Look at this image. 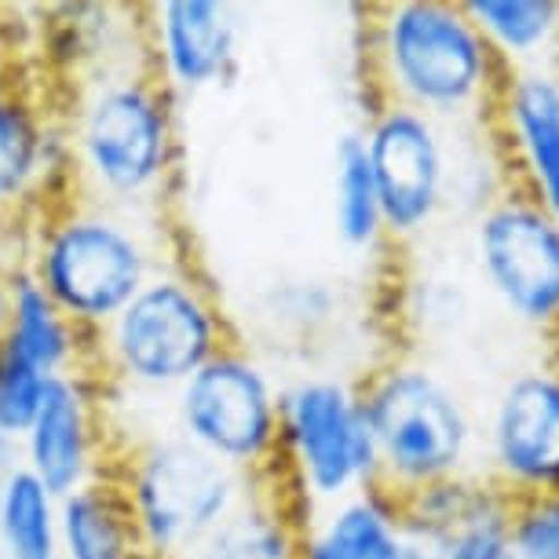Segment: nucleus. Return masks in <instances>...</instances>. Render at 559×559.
Segmentation results:
<instances>
[{"label": "nucleus", "instance_id": "f257e3e1", "mask_svg": "<svg viewBox=\"0 0 559 559\" xmlns=\"http://www.w3.org/2000/svg\"><path fill=\"white\" fill-rule=\"evenodd\" d=\"M362 414L377 447V472L409 493L457 479L472 447V425L457 395L420 366H395L362 395Z\"/></svg>", "mask_w": 559, "mask_h": 559}, {"label": "nucleus", "instance_id": "f03ea898", "mask_svg": "<svg viewBox=\"0 0 559 559\" xmlns=\"http://www.w3.org/2000/svg\"><path fill=\"white\" fill-rule=\"evenodd\" d=\"M384 70L403 107L457 114L483 99L493 70V51L464 4L406 0L384 12Z\"/></svg>", "mask_w": 559, "mask_h": 559}, {"label": "nucleus", "instance_id": "7ed1b4c3", "mask_svg": "<svg viewBox=\"0 0 559 559\" xmlns=\"http://www.w3.org/2000/svg\"><path fill=\"white\" fill-rule=\"evenodd\" d=\"M143 252L107 219H67L40 249L37 286L51 304L81 322L118 319L143 289Z\"/></svg>", "mask_w": 559, "mask_h": 559}, {"label": "nucleus", "instance_id": "20e7f679", "mask_svg": "<svg viewBox=\"0 0 559 559\" xmlns=\"http://www.w3.org/2000/svg\"><path fill=\"white\" fill-rule=\"evenodd\" d=\"M479 267L515 319L559 325V219L531 194L493 202L476 230Z\"/></svg>", "mask_w": 559, "mask_h": 559}, {"label": "nucleus", "instance_id": "39448f33", "mask_svg": "<svg viewBox=\"0 0 559 559\" xmlns=\"http://www.w3.org/2000/svg\"><path fill=\"white\" fill-rule=\"evenodd\" d=\"M230 472L194 442L154 447L135 464L132 512L151 552H173L213 534L230 509Z\"/></svg>", "mask_w": 559, "mask_h": 559}, {"label": "nucleus", "instance_id": "423d86ee", "mask_svg": "<svg viewBox=\"0 0 559 559\" xmlns=\"http://www.w3.org/2000/svg\"><path fill=\"white\" fill-rule=\"evenodd\" d=\"M183 425L198 450L216 461L249 464L267 457L282 436V406L267 377L249 358L216 352L183 384Z\"/></svg>", "mask_w": 559, "mask_h": 559}, {"label": "nucleus", "instance_id": "0eeeda50", "mask_svg": "<svg viewBox=\"0 0 559 559\" xmlns=\"http://www.w3.org/2000/svg\"><path fill=\"white\" fill-rule=\"evenodd\" d=\"M114 352L135 381H187L216 355V322L183 282H151L114 319Z\"/></svg>", "mask_w": 559, "mask_h": 559}, {"label": "nucleus", "instance_id": "6e6552de", "mask_svg": "<svg viewBox=\"0 0 559 559\" xmlns=\"http://www.w3.org/2000/svg\"><path fill=\"white\" fill-rule=\"evenodd\" d=\"M282 428L304 487L319 498H341L377 472L362 399L341 381H308L282 406Z\"/></svg>", "mask_w": 559, "mask_h": 559}, {"label": "nucleus", "instance_id": "1a4fd4ad", "mask_svg": "<svg viewBox=\"0 0 559 559\" xmlns=\"http://www.w3.org/2000/svg\"><path fill=\"white\" fill-rule=\"evenodd\" d=\"M490 461L512 501L559 493V369H526L501 388Z\"/></svg>", "mask_w": 559, "mask_h": 559}, {"label": "nucleus", "instance_id": "9d476101", "mask_svg": "<svg viewBox=\"0 0 559 559\" xmlns=\"http://www.w3.org/2000/svg\"><path fill=\"white\" fill-rule=\"evenodd\" d=\"M369 168H373L381 219L392 235H417L439 213L447 157L428 114L414 107H392L373 121L366 135Z\"/></svg>", "mask_w": 559, "mask_h": 559}, {"label": "nucleus", "instance_id": "9b49d317", "mask_svg": "<svg viewBox=\"0 0 559 559\" xmlns=\"http://www.w3.org/2000/svg\"><path fill=\"white\" fill-rule=\"evenodd\" d=\"M84 157L114 191H143L165 168V110L143 84H118L92 103L84 118Z\"/></svg>", "mask_w": 559, "mask_h": 559}, {"label": "nucleus", "instance_id": "f8f14e48", "mask_svg": "<svg viewBox=\"0 0 559 559\" xmlns=\"http://www.w3.org/2000/svg\"><path fill=\"white\" fill-rule=\"evenodd\" d=\"M504 124L526 173V194L559 219V81L542 70L512 73Z\"/></svg>", "mask_w": 559, "mask_h": 559}, {"label": "nucleus", "instance_id": "ddd939ff", "mask_svg": "<svg viewBox=\"0 0 559 559\" xmlns=\"http://www.w3.org/2000/svg\"><path fill=\"white\" fill-rule=\"evenodd\" d=\"M26 442L29 476L51 498H67V493L84 487V472H88V414H84L78 384H70L67 377H51L34 425L26 431Z\"/></svg>", "mask_w": 559, "mask_h": 559}, {"label": "nucleus", "instance_id": "4468645a", "mask_svg": "<svg viewBox=\"0 0 559 559\" xmlns=\"http://www.w3.org/2000/svg\"><path fill=\"white\" fill-rule=\"evenodd\" d=\"M165 67L183 88H202L235 56V23L216 0H173L162 8Z\"/></svg>", "mask_w": 559, "mask_h": 559}, {"label": "nucleus", "instance_id": "2eb2a0df", "mask_svg": "<svg viewBox=\"0 0 559 559\" xmlns=\"http://www.w3.org/2000/svg\"><path fill=\"white\" fill-rule=\"evenodd\" d=\"M59 537L67 559H140L143 537L129 493L118 487H78L62 498Z\"/></svg>", "mask_w": 559, "mask_h": 559}, {"label": "nucleus", "instance_id": "dca6fc26", "mask_svg": "<svg viewBox=\"0 0 559 559\" xmlns=\"http://www.w3.org/2000/svg\"><path fill=\"white\" fill-rule=\"evenodd\" d=\"M403 545L399 512L381 493L344 501L333 520L300 548V559H392Z\"/></svg>", "mask_w": 559, "mask_h": 559}, {"label": "nucleus", "instance_id": "f3484780", "mask_svg": "<svg viewBox=\"0 0 559 559\" xmlns=\"http://www.w3.org/2000/svg\"><path fill=\"white\" fill-rule=\"evenodd\" d=\"M4 344L48 377H59V366L70 358L67 314L37 286L34 274L12 278V319H8Z\"/></svg>", "mask_w": 559, "mask_h": 559}, {"label": "nucleus", "instance_id": "a211bd4d", "mask_svg": "<svg viewBox=\"0 0 559 559\" xmlns=\"http://www.w3.org/2000/svg\"><path fill=\"white\" fill-rule=\"evenodd\" d=\"M0 537L8 559H59L56 498L29 472H12L0 490Z\"/></svg>", "mask_w": 559, "mask_h": 559}, {"label": "nucleus", "instance_id": "6ab92c4d", "mask_svg": "<svg viewBox=\"0 0 559 559\" xmlns=\"http://www.w3.org/2000/svg\"><path fill=\"white\" fill-rule=\"evenodd\" d=\"M464 12L476 23L493 56L526 59L559 34L556 0H472Z\"/></svg>", "mask_w": 559, "mask_h": 559}, {"label": "nucleus", "instance_id": "aec40b11", "mask_svg": "<svg viewBox=\"0 0 559 559\" xmlns=\"http://www.w3.org/2000/svg\"><path fill=\"white\" fill-rule=\"evenodd\" d=\"M333 216H336V235L355 249L373 246L384 230L381 198H377L373 168H369L362 135H344L341 146H336Z\"/></svg>", "mask_w": 559, "mask_h": 559}, {"label": "nucleus", "instance_id": "412c9836", "mask_svg": "<svg viewBox=\"0 0 559 559\" xmlns=\"http://www.w3.org/2000/svg\"><path fill=\"white\" fill-rule=\"evenodd\" d=\"M439 559H520L512 548V498L498 487H479V498L457 526L431 545Z\"/></svg>", "mask_w": 559, "mask_h": 559}, {"label": "nucleus", "instance_id": "4be33fe9", "mask_svg": "<svg viewBox=\"0 0 559 559\" xmlns=\"http://www.w3.org/2000/svg\"><path fill=\"white\" fill-rule=\"evenodd\" d=\"M202 559H300L286 520L267 509H241L224 515L209 534Z\"/></svg>", "mask_w": 559, "mask_h": 559}, {"label": "nucleus", "instance_id": "5701e85b", "mask_svg": "<svg viewBox=\"0 0 559 559\" xmlns=\"http://www.w3.org/2000/svg\"><path fill=\"white\" fill-rule=\"evenodd\" d=\"M51 377L0 341V436H26Z\"/></svg>", "mask_w": 559, "mask_h": 559}, {"label": "nucleus", "instance_id": "b1692460", "mask_svg": "<svg viewBox=\"0 0 559 559\" xmlns=\"http://www.w3.org/2000/svg\"><path fill=\"white\" fill-rule=\"evenodd\" d=\"M40 157V132L26 107L0 99V202L15 198L29 183Z\"/></svg>", "mask_w": 559, "mask_h": 559}, {"label": "nucleus", "instance_id": "393cba45", "mask_svg": "<svg viewBox=\"0 0 559 559\" xmlns=\"http://www.w3.org/2000/svg\"><path fill=\"white\" fill-rule=\"evenodd\" d=\"M512 548L520 559H559V493L512 501Z\"/></svg>", "mask_w": 559, "mask_h": 559}, {"label": "nucleus", "instance_id": "a878e982", "mask_svg": "<svg viewBox=\"0 0 559 559\" xmlns=\"http://www.w3.org/2000/svg\"><path fill=\"white\" fill-rule=\"evenodd\" d=\"M392 559H439L436 552H431L428 545L414 542V537H403V545H399V552Z\"/></svg>", "mask_w": 559, "mask_h": 559}, {"label": "nucleus", "instance_id": "bb28decb", "mask_svg": "<svg viewBox=\"0 0 559 559\" xmlns=\"http://www.w3.org/2000/svg\"><path fill=\"white\" fill-rule=\"evenodd\" d=\"M140 559H154V556H146V552H143V556H140Z\"/></svg>", "mask_w": 559, "mask_h": 559}, {"label": "nucleus", "instance_id": "cd10ccee", "mask_svg": "<svg viewBox=\"0 0 559 559\" xmlns=\"http://www.w3.org/2000/svg\"><path fill=\"white\" fill-rule=\"evenodd\" d=\"M556 330H559V325H556Z\"/></svg>", "mask_w": 559, "mask_h": 559}]
</instances>
